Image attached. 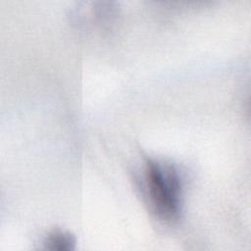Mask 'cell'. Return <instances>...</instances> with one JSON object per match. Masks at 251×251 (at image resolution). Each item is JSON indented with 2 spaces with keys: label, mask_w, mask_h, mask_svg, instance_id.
I'll list each match as a JSON object with an SVG mask.
<instances>
[{
  "label": "cell",
  "mask_w": 251,
  "mask_h": 251,
  "mask_svg": "<svg viewBox=\"0 0 251 251\" xmlns=\"http://www.w3.org/2000/svg\"><path fill=\"white\" fill-rule=\"evenodd\" d=\"M149 202L159 218L176 220L180 211L181 182L176 169L163 161L150 159L144 170Z\"/></svg>",
  "instance_id": "obj_1"
},
{
  "label": "cell",
  "mask_w": 251,
  "mask_h": 251,
  "mask_svg": "<svg viewBox=\"0 0 251 251\" xmlns=\"http://www.w3.org/2000/svg\"><path fill=\"white\" fill-rule=\"evenodd\" d=\"M75 243V238L65 231H53L43 241L44 247L50 250H71Z\"/></svg>",
  "instance_id": "obj_2"
}]
</instances>
